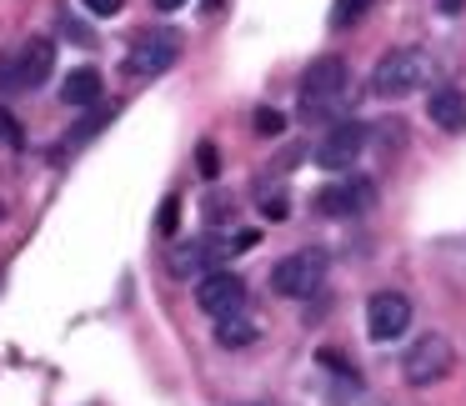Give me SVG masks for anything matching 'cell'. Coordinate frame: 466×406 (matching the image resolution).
Here are the masks:
<instances>
[{
    "label": "cell",
    "mask_w": 466,
    "mask_h": 406,
    "mask_svg": "<svg viewBox=\"0 0 466 406\" xmlns=\"http://www.w3.org/2000/svg\"><path fill=\"white\" fill-rule=\"evenodd\" d=\"M346 96H351V71H346V61H341V56H321V61L306 66L296 111H301L306 126L331 121V116L346 106Z\"/></svg>",
    "instance_id": "6da1fadb"
},
{
    "label": "cell",
    "mask_w": 466,
    "mask_h": 406,
    "mask_svg": "<svg viewBox=\"0 0 466 406\" xmlns=\"http://www.w3.org/2000/svg\"><path fill=\"white\" fill-rule=\"evenodd\" d=\"M431 76H436L431 56H426L421 46H401V51L381 56V66L371 71V96H381V101H401V96L421 91Z\"/></svg>",
    "instance_id": "7a4b0ae2"
},
{
    "label": "cell",
    "mask_w": 466,
    "mask_h": 406,
    "mask_svg": "<svg viewBox=\"0 0 466 406\" xmlns=\"http://www.w3.org/2000/svg\"><path fill=\"white\" fill-rule=\"evenodd\" d=\"M321 286H326V251H316V246H301V251L281 256L271 271V291L291 296V301H311Z\"/></svg>",
    "instance_id": "3957f363"
},
{
    "label": "cell",
    "mask_w": 466,
    "mask_h": 406,
    "mask_svg": "<svg viewBox=\"0 0 466 406\" xmlns=\"http://www.w3.org/2000/svg\"><path fill=\"white\" fill-rule=\"evenodd\" d=\"M451 361H456L451 341L431 331V336H421V341H411V351L401 356V376L411 386H436V381L451 376Z\"/></svg>",
    "instance_id": "277c9868"
},
{
    "label": "cell",
    "mask_w": 466,
    "mask_h": 406,
    "mask_svg": "<svg viewBox=\"0 0 466 406\" xmlns=\"http://www.w3.org/2000/svg\"><path fill=\"white\" fill-rule=\"evenodd\" d=\"M176 56H181V41H176L171 31H146L131 41V51H126V76H136V81H151V76L171 71Z\"/></svg>",
    "instance_id": "5b68a950"
},
{
    "label": "cell",
    "mask_w": 466,
    "mask_h": 406,
    "mask_svg": "<svg viewBox=\"0 0 466 406\" xmlns=\"http://www.w3.org/2000/svg\"><path fill=\"white\" fill-rule=\"evenodd\" d=\"M366 151V126L361 121H336L326 131V141L316 146V166L321 171H351Z\"/></svg>",
    "instance_id": "8992f818"
},
{
    "label": "cell",
    "mask_w": 466,
    "mask_h": 406,
    "mask_svg": "<svg viewBox=\"0 0 466 406\" xmlns=\"http://www.w3.org/2000/svg\"><path fill=\"white\" fill-rule=\"evenodd\" d=\"M56 71V46L46 36H31L21 51L11 56V91H41Z\"/></svg>",
    "instance_id": "52a82bcc"
},
{
    "label": "cell",
    "mask_w": 466,
    "mask_h": 406,
    "mask_svg": "<svg viewBox=\"0 0 466 406\" xmlns=\"http://www.w3.org/2000/svg\"><path fill=\"white\" fill-rule=\"evenodd\" d=\"M196 306H201L206 316H236L246 306V281L236 271H206L201 281H196Z\"/></svg>",
    "instance_id": "ba28073f"
},
{
    "label": "cell",
    "mask_w": 466,
    "mask_h": 406,
    "mask_svg": "<svg viewBox=\"0 0 466 406\" xmlns=\"http://www.w3.org/2000/svg\"><path fill=\"white\" fill-rule=\"evenodd\" d=\"M411 326V301L401 291H376L366 301V336L371 341H396Z\"/></svg>",
    "instance_id": "9c48e42d"
},
{
    "label": "cell",
    "mask_w": 466,
    "mask_h": 406,
    "mask_svg": "<svg viewBox=\"0 0 466 406\" xmlns=\"http://www.w3.org/2000/svg\"><path fill=\"white\" fill-rule=\"evenodd\" d=\"M376 201V186L371 181H346V186H326L316 191V211L321 216H356Z\"/></svg>",
    "instance_id": "30bf717a"
},
{
    "label": "cell",
    "mask_w": 466,
    "mask_h": 406,
    "mask_svg": "<svg viewBox=\"0 0 466 406\" xmlns=\"http://www.w3.org/2000/svg\"><path fill=\"white\" fill-rule=\"evenodd\" d=\"M216 261H221V246L181 241L171 251V276H176V281H201L206 271H216Z\"/></svg>",
    "instance_id": "8fae6325"
},
{
    "label": "cell",
    "mask_w": 466,
    "mask_h": 406,
    "mask_svg": "<svg viewBox=\"0 0 466 406\" xmlns=\"http://www.w3.org/2000/svg\"><path fill=\"white\" fill-rule=\"evenodd\" d=\"M426 111H431V121L441 126V131H466V96H461V91H451V86L431 91Z\"/></svg>",
    "instance_id": "7c38bea8"
},
{
    "label": "cell",
    "mask_w": 466,
    "mask_h": 406,
    "mask_svg": "<svg viewBox=\"0 0 466 406\" xmlns=\"http://www.w3.org/2000/svg\"><path fill=\"white\" fill-rule=\"evenodd\" d=\"M61 101L66 106H96V101H101V71H91V66L71 71V76H66V86H61Z\"/></svg>",
    "instance_id": "4fadbf2b"
},
{
    "label": "cell",
    "mask_w": 466,
    "mask_h": 406,
    "mask_svg": "<svg viewBox=\"0 0 466 406\" xmlns=\"http://www.w3.org/2000/svg\"><path fill=\"white\" fill-rule=\"evenodd\" d=\"M256 336H261V326H256L246 311L221 316V321H216V341H221V346H231V351H236V346H251Z\"/></svg>",
    "instance_id": "5bb4252c"
},
{
    "label": "cell",
    "mask_w": 466,
    "mask_h": 406,
    "mask_svg": "<svg viewBox=\"0 0 466 406\" xmlns=\"http://www.w3.org/2000/svg\"><path fill=\"white\" fill-rule=\"evenodd\" d=\"M25 146V131H21V121H15L5 106H0V151H21Z\"/></svg>",
    "instance_id": "9a60e30c"
},
{
    "label": "cell",
    "mask_w": 466,
    "mask_h": 406,
    "mask_svg": "<svg viewBox=\"0 0 466 406\" xmlns=\"http://www.w3.org/2000/svg\"><path fill=\"white\" fill-rule=\"evenodd\" d=\"M366 11H371V0H336V5H331V25H356Z\"/></svg>",
    "instance_id": "2e32d148"
},
{
    "label": "cell",
    "mask_w": 466,
    "mask_h": 406,
    "mask_svg": "<svg viewBox=\"0 0 466 406\" xmlns=\"http://www.w3.org/2000/svg\"><path fill=\"white\" fill-rule=\"evenodd\" d=\"M251 126H256V136H281L286 116H281V111H271V106H261V111L251 116Z\"/></svg>",
    "instance_id": "e0dca14e"
},
{
    "label": "cell",
    "mask_w": 466,
    "mask_h": 406,
    "mask_svg": "<svg viewBox=\"0 0 466 406\" xmlns=\"http://www.w3.org/2000/svg\"><path fill=\"white\" fill-rule=\"evenodd\" d=\"M196 166H201V176L211 181V176L221 171V151H216L211 141H201V146H196Z\"/></svg>",
    "instance_id": "ac0fdd59"
},
{
    "label": "cell",
    "mask_w": 466,
    "mask_h": 406,
    "mask_svg": "<svg viewBox=\"0 0 466 406\" xmlns=\"http://www.w3.org/2000/svg\"><path fill=\"white\" fill-rule=\"evenodd\" d=\"M176 226H181V201L171 196V201L161 206V216H156V231H161V236H176Z\"/></svg>",
    "instance_id": "d6986e66"
},
{
    "label": "cell",
    "mask_w": 466,
    "mask_h": 406,
    "mask_svg": "<svg viewBox=\"0 0 466 406\" xmlns=\"http://www.w3.org/2000/svg\"><path fill=\"white\" fill-rule=\"evenodd\" d=\"M61 31H66V36H71V41H76V46H96V36H91V31H86V25H81V21H76V15H71V11H66V15H61Z\"/></svg>",
    "instance_id": "ffe728a7"
},
{
    "label": "cell",
    "mask_w": 466,
    "mask_h": 406,
    "mask_svg": "<svg viewBox=\"0 0 466 406\" xmlns=\"http://www.w3.org/2000/svg\"><path fill=\"white\" fill-rule=\"evenodd\" d=\"M91 15H121V0H81Z\"/></svg>",
    "instance_id": "44dd1931"
},
{
    "label": "cell",
    "mask_w": 466,
    "mask_h": 406,
    "mask_svg": "<svg viewBox=\"0 0 466 406\" xmlns=\"http://www.w3.org/2000/svg\"><path fill=\"white\" fill-rule=\"evenodd\" d=\"M261 211H266V221H281V216H286V196H266Z\"/></svg>",
    "instance_id": "7402d4cb"
},
{
    "label": "cell",
    "mask_w": 466,
    "mask_h": 406,
    "mask_svg": "<svg viewBox=\"0 0 466 406\" xmlns=\"http://www.w3.org/2000/svg\"><path fill=\"white\" fill-rule=\"evenodd\" d=\"M0 91H11V56H0Z\"/></svg>",
    "instance_id": "603a6c76"
},
{
    "label": "cell",
    "mask_w": 466,
    "mask_h": 406,
    "mask_svg": "<svg viewBox=\"0 0 466 406\" xmlns=\"http://www.w3.org/2000/svg\"><path fill=\"white\" fill-rule=\"evenodd\" d=\"M436 5H441V15H456V11H461V0H436Z\"/></svg>",
    "instance_id": "cb8c5ba5"
},
{
    "label": "cell",
    "mask_w": 466,
    "mask_h": 406,
    "mask_svg": "<svg viewBox=\"0 0 466 406\" xmlns=\"http://www.w3.org/2000/svg\"><path fill=\"white\" fill-rule=\"evenodd\" d=\"M186 0H156V11H181Z\"/></svg>",
    "instance_id": "d4e9b609"
},
{
    "label": "cell",
    "mask_w": 466,
    "mask_h": 406,
    "mask_svg": "<svg viewBox=\"0 0 466 406\" xmlns=\"http://www.w3.org/2000/svg\"><path fill=\"white\" fill-rule=\"evenodd\" d=\"M206 11H221V0H206Z\"/></svg>",
    "instance_id": "484cf974"
}]
</instances>
